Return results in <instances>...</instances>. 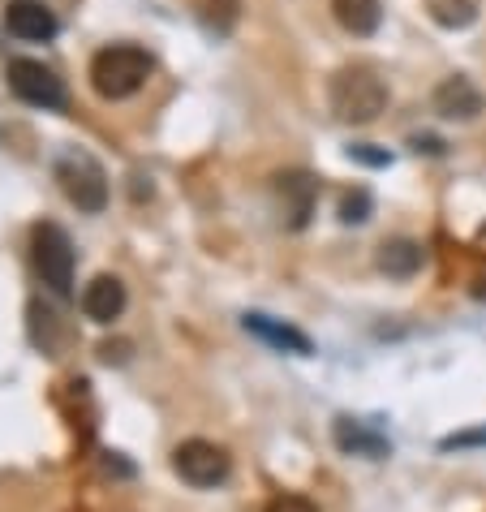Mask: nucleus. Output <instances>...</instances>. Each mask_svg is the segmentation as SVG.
I'll return each instance as SVG.
<instances>
[{
	"label": "nucleus",
	"instance_id": "obj_1",
	"mask_svg": "<svg viewBox=\"0 0 486 512\" xmlns=\"http://www.w3.org/2000/svg\"><path fill=\"white\" fill-rule=\"evenodd\" d=\"M151 52L138 44H108L91 56V87L104 99H130L147 87L151 78Z\"/></svg>",
	"mask_w": 486,
	"mask_h": 512
},
{
	"label": "nucleus",
	"instance_id": "obj_2",
	"mask_svg": "<svg viewBox=\"0 0 486 512\" xmlns=\"http://www.w3.org/2000/svg\"><path fill=\"white\" fill-rule=\"evenodd\" d=\"M327 104L345 125H370L388 108V82L366 65H345L327 87Z\"/></svg>",
	"mask_w": 486,
	"mask_h": 512
},
{
	"label": "nucleus",
	"instance_id": "obj_3",
	"mask_svg": "<svg viewBox=\"0 0 486 512\" xmlns=\"http://www.w3.org/2000/svg\"><path fill=\"white\" fill-rule=\"evenodd\" d=\"M31 259H35L39 280H44L52 293H61V297L74 293L78 254H74V241H69V233L61 229V224H52V220L35 224V233H31Z\"/></svg>",
	"mask_w": 486,
	"mask_h": 512
},
{
	"label": "nucleus",
	"instance_id": "obj_4",
	"mask_svg": "<svg viewBox=\"0 0 486 512\" xmlns=\"http://www.w3.org/2000/svg\"><path fill=\"white\" fill-rule=\"evenodd\" d=\"M56 181H61L69 203L78 211H87V216L108 207V173L87 151H65L61 160H56Z\"/></svg>",
	"mask_w": 486,
	"mask_h": 512
},
{
	"label": "nucleus",
	"instance_id": "obj_5",
	"mask_svg": "<svg viewBox=\"0 0 486 512\" xmlns=\"http://www.w3.org/2000/svg\"><path fill=\"white\" fill-rule=\"evenodd\" d=\"M5 78H9V91L18 95L22 104H31V108L56 112V108H65V104H69L65 82L56 78V69H48L44 61H31V56H18V61H9Z\"/></svg>",
	"mask_w": 486,
	"mask_h": 512
},
{
	"label": "nucleus",
	"instance_id": "obj_6",
	"mask_svg": "<svg viewBox=\"0 0 486 512\" xmlns=\"http://www.w3.org/2000/svg\"><path fill=\"white\" fill-rule=\"evenodd\" d=\"M173 469L181 474V482H190L198 491H211V487H220V482H228L233 457H228L220 444H211V439H185L173 452Z\"/></svg>",
	"mask_w": 486,
	"mask_h": 512
},
{
	"label": "nucleus",
	"instance_id": "obj_7",
	"mask_svg": "<svg viewBox=\"0 0 486 512\" xmlns=\"http://www.w3.org/2000/svg\"><path fill=\"white\" fill-rule=\"evenodd\" d=\"M431 104H435V112H439L443 121H474V117H482L486 95L465 74H452V78H443L439 87H435Z\"/></svg>",
	"mask_w": 486,
	"mask_h": 512
},
{
	"label": "nucleus",
	"instance_id": "obj_8",
	"mask_svg": "<svg viewBox=\"0 0 486 512\" xmlns=\"http://www.w3.org/2000/svg\"><path fill=\"white\" fill-rule=\"evenodd\" d=\"M5 26L9 35L26 39V44H48V39L61 31V22H56V13L44 9L39 0H9L5 9Z\"/></svg>",
	"mask_w": 486,
	"mask_h": 512
},
{
	"label": "nucleus",
	"instance_id": "obj_9",
	"mask_svg": "<svg viewBox=\"0 0 486 512\" xmlns=\"http://www.w3.org/2000/svg\"><path fill=\"white\" fill-rule=\"evenodd\" d=\"M241 323H246L250 336H259L263 345L280 349V353H297V358H310V353H314V340L306 332H297L293 323H280V319H271V315H259V310H250Z\"/></svg>",
	"mask_w": 486,
	"mask_h": 512
},
{
	"label": "nucleus",
	"instance_id": "obj_10",
	"mask_svg": "<svg viewBox=\"0 0 486 512\" xmlns=\"http://www.w3.org/2000/svg\"><path fill=\"white\" fill-rule=\"evenodd\" d=\"M125 302H130V293H125V284L117 276H95L87 289H82V315L91 323H112L125 315Z\"/></svg>",
	"mask_w": 486,
	"mask_h": 512
},
{
	"label": "nucleus",
	"instance_id": "obj_11",
	"mask_svg": "<svg viewBox=\"0 0 486 512\" xmlns=\"http://www.w3.org/2000/svg\"><path fill=\"white\" fill-rule=\"evenodd\" d=\"M422 246L418 241H409V237H396V241H383L379 254H375V263H379V272H388L396 280H409V276H418L422 272Z\"/></svg>",
	"mask_w": 486,
	"mask_h": 512
},
{
	"label": "nucleus",
	"instance_id": "obj_12",
	"mask_svg": "<svg viewBox=\"0 0 486 512\" xmlns=\"http://www.w3.org/2000/svg\"><path fill=\"white\" fill-rule=\"evenodd\" d=\"M336 448L340 452H353V457H370V461H379V457H388L392 444L383 435L375 431H366L362 422H353V418H340L336 422Z\"/></svg>",
	"mask_w": 486,
	"mask_h": 512
},
{
	"label": "nucleus",
	"instance_id": "obj_13",
	"mask_svg": "<svg viewBox=\"0 0 486 512\" xmlns=\"http://www.w3.org/2000/svg\"><path fill=\"white\" fill-rule=\"evenodd\" d=\"M332 13H336V22L345 26L349 35H357V39L375 35L379 22H383L379 0H332Z\"/></svg>",
	"mask_w": 486,
	"mask_h": 512
},
{
	"label": "nucleus",
	"instance_id": "obj_14",
	"mask_svg": "<svg viewBox=\"0 0 486 512\" xmlns=\"http://www.w3.org/2000/svg\"><path fill=\"white\" fill-rule=\"evenodd\" d=\"M280 194L289 198V224L293 229H306L314 198H319V181H310L306 173H284L280 177Z\"/></svg>",
	"mask_w": 486,
	"mask_h": 512
},
{
	"label": "nucleus",
	"instance_id": "obj_15",
	"mask_svg": "<svg viewBox=\"0 0 486 512\" xmlns=\"http://www.w3.org/2000/svg\"><path fill=\"white\" fill-rule=\"evenodd\" d=\"M194 13L211 35H228L241 18V0H194Z\"/></svg>",
	"mask_w": 486,
	"mask_h": 512
},
{
	"label": "nucleus",
	"instance_id": "obj_16",
	"mask_svg": "<svg viewBox=\"0 0 486 512\" xmlns=\"http://www.w3.org/2000/svg\"><path fill=\"white\" fill-rule=\"evenodd\" d=\"M431 18L448 31H465V26H474L478 5L474 0H431Z\"/></svg>",
	"mask_w": 486,
	"mask_h": 512
},
{
	"label": "nucleus",
	"instance_id": "obj_17",
	"mask_svg": "<svg viewBox=\"0 0 486 512\" xmlns=\"http://www.w3.org/2000/svg\"><path fill=\"white\" fill-rule=\"evenodd\" d=\"M366 211H370V194L353 190V194H345V203H340V220H345V224H362Z\"/></svg>",
	"mask_w": 486,
	"mask_h": 512
},
{
	"label": "nucleus",
	"instance_id": "obj_18",
	"mask_svg": "<svg viewBox=\"0 0 486 512\" xmlns=\"http://www.w3.org/2000/svg\"><path fill=\"white\" fill-rule=\"evenodd\" d=\"M267 512H319V504L306 500V495H276L267 504Z\"/></svg>",
	"mask_w": 486,
	"mask_h": 512
},
{
	"label": "nucleus",
	"instance_id": "obj_19",
	"mask_svg": "<svg viewBox=\"0 0 486 512\" xmlns=\"http://www.w3.org/2000/svg\"><path fill=\"white\" fill-rule=\"evenodd\" d=\"M469 444H486V431H465V435H448L443 448H469Z\"/></svg>",
	"mask_w": 486,
	"mask_h": 512
}]
</instances>
